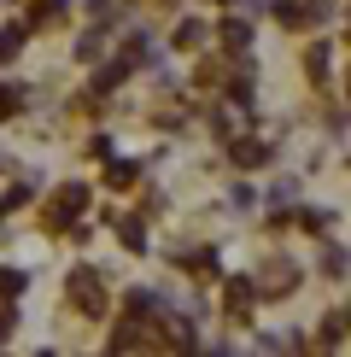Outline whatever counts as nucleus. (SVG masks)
<instances>
[{"label":"nucleus","instance_id":"nucleus-6","mask_svg":"<svg viewBox=\"0 0 351 357\" xmlns=\"http://www.w3.org/2000/svg\"><path fill=\"white\" fill-rule=\"evenodd\" d=\"M299 287V264H270V270H263V281H258V299H287V293Z\"/></svg>","mask_w":351,"mask_h":357},{"label":"nucleus","instance_id":"nucleus-10","mask_svg":"<svg viewBox=\"0 0 351 357\" xmlns=\"http://www.w3.org/2000/svg\"><path fill=\"white\" fill-rule=\"evenodd\" d=\"M53 24H65V0H36L29 6V29H53Z\"/></svg>","mask_w":351,"mask_h":357},{"label":"nucleus","instance_id":"nucleus-19","mask_svg":"<svg viewBox=\"0 0 351 357\" xmlns=\"http://www.w3.org/2000/svg\"><path fill=\"white\" fill-rule=\"evenodd\" d=\"M18 41H24V29H0V59L18 53Z\"/></svg>","mask_w":351,"mask_h":357},{"label":"nucleus","instance_id":"nucleus-20","mask_svg":"<svg viewBox=\"0 0 351 357\" xmlns=\"http://www.w3.org/2000/svg\"><path fill=\"white\" fill-rule=\"evenodd\" d=\"M322 270L340 275V270H345V252H340V246H328V252H322Z\"/></svg>","mask_w":351,"mask_h":357},{"label":"nucleus","instance_id":"nucleus-1","mask_svg":"<svg viewBox=\"0 0 351 357\" xmlns=\"http://www.w3.org/2000/svg\"><path fill=\"white\" fill-rule=\"evenodd\" d=\"M65 293H70V305H77L82 317H106V305H111V293H106V275H100V270H88V264H77V270H70Z\"/></svg>","mask_w":351,"mask_h":357},{"label":"nucleus","instance_id":"nucleus-16","mask_svg":"<svg viewBox=\"0 0 351 357\" xmlns=\"http://www.w3.org/2000/svg\"><path fill=\"white\" fill-rule=\"evenodd\" d=\"M304 70H311V77L322 82V77H328V53H322V47H311V53H304Z\"/></svg>","mask_w":351,"mask_h":357},{"label":"nucleus","instance_id":"nucleus-13","mask_svg":"<svg viewBox=\"0 0 351 357\" xmlns=\"http://www.w3.org/2000/svg\"><path fill=\"white\" fill-rule=\"evenodd\" d=\"M129 70H135L129 59H117V65H106V70H100V82H94V94H106V88H117V82L129 77Z\"/></svg>","mask_w":351,"mask_h":357},{"label":"nucleus","instance_id":"nucleus-8","mask_svg":"<svg viewBox=\"0 0 351 357\" xmlns=\"http://www.w3.org/2000/svg\"><path fill=\"white\" fill-rule=\"evenodd\" d=\"M217 41H223L228 53H246V47H252V24H246V18H223V24H217Z\"/></svg>","mask_w":351,"mask_h":357},{"label":"nucleus","instance_id":"nucleus-15","mask_svg":"<svg viewBox=\"0 0 351 357\" xmlns=\"http://www.w3.org/2000/svg\"><path fill=\"white\" fill-rule=\"evenodd\" d=\"M340 334H345V317H322V346H340Z\"/></svg>","mask_w":351,"mask_h":357},{"label":"nucleus","instance_id":"nucleus-21","mask_svg":"<svg viewBox=\"0 0 351 357\" xmlns=\"http://www.w3.org/2000/svg\"><path fill=\"white\" fill-rule=\"evenodd\" d=\"M12 328H18V317H12V310H0V340H12Z\"/></svg>","mask_w":351,"mask_h":357},{"label":"nucleus","instance_id":"nucleus-7","mask_svg":"<svg viewBox=\"0 0 351 357\" xmlns=\"http://www.w3.org/2000/svg\"><path fill=\"white\" fill-rule=\"evenodd\" d=\"M228 158H234L240 170H263V165L275 158V146L258 141V135H240V141H228Z\"/></svg>","mask_w":351,"mask_h":357},{"label":"nucleus","instance_id":"nucleus-14","mask_svg":"<svg viewBox=\"0 0 351 357\" xmlns=\"http://www.w3.org/2000/svg\"><path fill=\"white\" fill-rule=\"evenodd\" d=\"M18 112H24V88L6 82V88H0V117H18Z\"/></svg>","mask_w":351,"mask_h":357},{"label":"nucleus","instance_id":"nucleus-22","mask_svg":"<svg viewBox=\"0 0 351 357\" xmlns=\"http://www.w3.org/2000/svg\"><path fill=\"white\" fill-rule=\"evenodd\" d=\"M345 88H351V77H345Z\"/></svg>","mask_w":351,"mask_h":357},{"label":"nucleus","instance_id":"nucleus-9","mask_svg":"<svg viewBox=\"0 0 351 357\" xmlns=\"http://www.w3.org/2000/svg\"><path fill=\"white\" fill-rule=\"evenodd\" d=\"M135 182H141V165H135V158H106V188L129 193Z\"/></svg>","mask_w":351,"mask_h":357},{"label":"nucleus","instance_id":"nucleus-3","mask_svg":"<svg viewBox=\"0 0 351 357\" xmlns=\"http://www.w3.org/2000/svg\"><path fill=\"white\" fill-rule=\"evenodd\" d=\"M275 24H281V29H316L322 24V6H316V0H275Z\"/></svg>","mask_w":351,"mask_h":357},{"label":"nucleus","instance_id":"nucleus-4","mask_svg":"<svg viewBox=\"0 0 351 357\" xmlns=\"http://www.w3.org/2000/svg\"><path fill=\"white\" fill-rule=\"evenodd\" d=\"M252 305H258V287H252L246 275H234V281H228V293H223V310H228V322H234V328H246Z\"/></svg>","mask_w":351,"mask_h":357},{"label":"nucleus","instance_id":"nucleus-5","mask_svg":"<svg viewBox=\"0 0 351 357\" xmlns=\"http://www.w3.org/2000/svg\"><path fill=\"white\" fill-rule=\"evenodd\" d=\"M153 346H164V351H194L199 346V334H194V322H182V317H164L158 322V334H146Z\"/></svg>","mask_w":351,"mask_h":357},{"label":"nucleus","instance_id":"nucleus-2","mask_svg":"<svg viewBox=\"0 0 351 357\" xmlns=\"http://www.w3.org/2000/svg\"><path fill=\"white\" fill-rule=\"evenodd\" d=\"M82 211H88V188L65 182V188H58L53 199H47V211H41V229H47V234H70Z\"/></svg>","mask_w":351,"mask_h":357},{"label":"nucleus","instance_id":"nucleus-11","mask_svg":"<svg viewBox=\"0 0 351 357\" xmlns=\"http://www.w3.org/2000/svg\"><path fill=\"white\" fill-rule=\"evenodd\" d=\"M199 41H205V24H199V18H182V24H176V47H182V53H194Z\"/></svg>","mask_w":351,"mask_h":357},{"label":"nucleus","instance_id":"nucleus-18","mask_svg":"<svg viewBox=\"0 0 351 357\" xmlns=\"http://www.w3.org/2000/svg\"><path fill=\"white\" fill-rule=\"evenodd\" d=\"M0 293H6V299H18V293H24V275H18V270H0Z\"/></svg>","mask_w":351,"mask_h":357},{"label":"nucleus","instance_id":"nucleus-17","mask_svg":"<svg viewBox=\"0 0 351 357\" xmlns=\"http://www.w3.org/2000/svg\"><path fill=\"white\" fill-rule=\"evenodd\" d=\"M299 229H311V234H322V229H328V211H311V205H304V211H299Z\"/></svg>","mask_w":351,"mask_h":357},{"label":"nucleus","instance_id":"nucleus-12","mask_svg":"<svg viewBox=\"0 0 351 357\" xmlns=\"http://www.w3.org/2000/svg\"><path fill=\"white\" fill-rule=\"evenodd\" d=\"M117 241H123L129 252H146V229H141L135 217H117Z\"/></svg>","mask_w":351,"mask_h":357}]
</instances>
